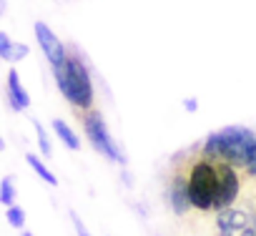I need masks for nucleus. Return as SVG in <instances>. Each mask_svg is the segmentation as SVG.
<instances>
[{"mask_svg": "<svg viewBox=\"0 0 256 236\" xmlns=\"http://www.w3.org/2000/svg\"><path fill=\"white\" fill-rule=\"evenodd\" d=\"M254 146H256V134L251 128H246V126H226V128L211 134L204 141L201 154L206 158H211V161H224V164H231L234 168L244 171Z\"/></svg>", "mask_w": 256, "mask_h": 236, "instance_id": "nucleus-1", "label": "nucleus"}, {"mask_svg": "<svg viewBox=\"0 0 256 236\" xmlns=\"http://www.w3.org/2000/svg\"><path fill=\"white\" fill-rule=\"evenodd\" d=\"M53 78L63 93V98L80 113L86 110H93V100H96V93H93V83H90V73L86 68V63L78 58V56H68L66 63H60L58 68H53ZM78 113V116H80Z\"/></svg>", "mask_w": 256, "mask_h": 236, "instance_id": "nucleus-2", "label": "nucleus"}, {"mask_svg": "<svg viewBox=\"0 0 256 236\" xmlns=\"http://www.w3.org/2000/svg\"><path fill=\"white\" fill-rule=\"evenodd\" d=\"M188 191H191V204L196 211H214L216 201V188H218V161L206 158L198 154L188 166Z\"/></svg>", "mask_w": 256, "mask_h": 236, "instance_id": "nucleus-3", "label": "nucleus"}, {"mask_svg": "<svg viewBox=\"0 0 256 236\" xmlns=\"http://www.w3.org/2000/svg\"><path fill=\"white\" fill-rule=\"evenodd\" d=\"M80 116H83V131H86V136H88L93 151L100 154V156H106L108 161L123 164V156H120L116 141H113L110 134H108V126H106V121H103V116H100L96 108H93V110H86V113H80Z\"/></svg>", "mask_w": 256, "mask_h": 236, "instance_id": "nucleus-4", "label": "nucleus"}, {"mask_svg": "<svg viewBox=\"0 0 256 236\" xmlns=\"http://www.w3.org/2000/svg\"><path fill=\"white\" fill-rule=\"evenodd\" d=\"M241 194V178H238V168H234L231 164L218 161V188H216V201H214V211H224L231 208L236 204Z\"/></svg>", "mask_w": 256, "mask_h": 236, "instance_id": "nucleus-5", "label": "nucleus"}, {"mask_svg": "<svg viewBox=\"0 0 256 236\" xmlns=\"http://www.w3.org/2000/svg\"><path fill=\"white\" fill-rule=\"evenodd\" d=\"M33 30H36V38H38V46H40V50H43V56H46V60L53 66V68H58L60 63H66L68 60V53H66V46L60 43V38L46 26V23H36L33 26Z\"/></svg>", "mask_w": 256, "mask_h": 236, "instance_id": "nucleus-6", "label": "nucleus"}, {"mask_svg": "<svg viewBox=\"0 0 256 236\" xmlns=\"http://www.w3.org/2000/svg\"><path fill=\"white\" fill-rule=\"evenodd\" d=\"M168 204H171L174 214H178V216H186V214L194 208L186 168H181V171H176V174L171 176V181H168Z\"/></svg>", "mask_w": 256, "mask_h": 236, "instance_id": "nucleus-7", "label": "nucleus"}, {"mask_svg": "<svg viewBox=\"0 0 256 236\" xmlns=\"http://www.w3.org/2000/svg\"><path fill=\"white\" fill-rule=\"evenodd\" d=\"M248 226H254V221H251V214H248L246 208L231 206V208H224V211L216 214V228H218V231L241 234V231L248 228Z\"/></svg>", "mask_w": 256, "mask_h": 236, "instance_id": "nucleus-8", "label": "nucleus"}, {"mask_svg": "<svg viewBox=\"0 0 256 236\" xmlns=\"http://www.w3.org/2000/svg\"><path fill=\"white\" fill-rule=\"evenodd\" d=\"M8 103L13 110H28L30 108V96L26 90V86L18 78V70H8Z\"/></svg>", "mask_w": 256, "mask_h": 236, "instance_id": "nucleus-9", "label": "nucleus"}, {"mask_svg": "<svg viewBox=\"0 0 256 236\" xmlns=\"http://www.w3.org/2000/svg\"><path fill=\"white\" fill-rule=\"evenodd\" d=\"M53 134L60 138V144H63L66 148H70V151H78V148H80V138H78V134H76L66 121H60V118H53Z\"/></svg>", "mask_w": 256, "mask_h": 236, "instance_id": "nucleus-10", "label": "nucleus"}, {"mask_svg": "<svg viewBox=\"0 0 256 236\" xmlns=\"http://www.w3.org/2000/svg\"><path fill=\"white\" fill-rule=\"evenodd\" d=\"M26 161H28V166H30V168H33V171H36V174H38V176H40V178H43L48 186H58L56 174H50V168H48V166H46V164H43V161H40L36 154H28V156H26Z\"/></svg>", "mask_w": 256, "mask_h": 236, "instance_id": "nucleus-11", "label": "nucleus"}, {"mask_svg": "<svg viewBox=\"0 0 256 236\" xmlns=\"http://www.w3.org/2000/svg\"><path fill=\"white\" fill-rule=\"evenodd\" d=\"M0 204H3L6 208L16 206V186H13L10 176H6L3 181H0Z\"/></svg>", "mask_w": 256, "mask_h": 236, "instance_id": "nucleus-12", "label": "nucleus"}, {"mask_svg": "<svg viewBox=\"0 0 256 236\" xmlns=\"http://www.w3.org/2000/svg\"><path fill=\"white\" fill-rule=\"evenodd\" d=\"M6 218H8V224H10L13 228L23 231V226H26V211H23L20 206H10V208H6Z\"/></svg>", "mask_w": 256, "mask_h": 236, "instance_id": "nucleus-13", "label": "nucleus"}, {"mask_svg": "<svg viewBox=\"0 0 256 236\" xmlns=\"http://www.w3.org/2000/svg\"><path fill=\"white\" fill-rule=\"evenodd\" d=\"M36 134H38V146H40V154L43 156H53V144H50V138H48V131L36 121Z\"/></svg>", "mask_w": 256, "mask_h": 236, "instance_id": "nucleus-14", "label": "nucleus"}, {"mask_svg": "<svg viewBox=\"0 0 256 236\" xmlns=\"http://www.w3.org/2000/svg\"><path fill=\"white\" fill-rule=\"evenodd\" d=\"M13 53H16V46L10 43L8 33H0V58H3V60H13Z\"/></svg>", "mask_w": 256, "mask_h": 236, "instance_id": "nucleus-15", "label": "nucleus"}, {"mask_svg": "<svg viewBox=\"0 0 256 236\" xmlns=\"http://www.w3.org/2000/svg\"><path fill=\"white\" fill-rule=\"evenodd\" d=\"M244 176L246 178H256V146H254V151H251V156H248V161L244 166Z\"/></svg>", "mask_w": 256, "mask_h": 236, "instance_id": "nucleus-16", "label": "nucleus"}, {"mask_svg": "<svg viewBox=\"0 0 256 236\" xmlns=\"http://www.w3.org/2000/svg\"><path fill=\"white\" fill-rule=\"evenodd\" d=\"M70 221H73V226H76V234H78V236H90V234H88V228L83 226V221L78 218V214H70Z\"/></svg>", "mask_w": 256, "mask_h": 236, "instance_id": "nucleus-17", "label": "nucleus"}, {"mask_svg": "<svg viewBox=\"0 0 256 236\" xmlns=\"http://www.w3.org/2000/svg\"><path fill=\"white\" fill-rule=\"evenodd\" d=\"M28 56V46H16V53H13V60H18V58H26Z\"/></svg>", "mask_w": 256, "mask_h": 236, "instance_id": "nucleus-18", "label": "nucleus"}, {"mask_svg": "<svg viewBox=\"0 0 256 236\" xmlns=\"http://www.w3.org/2000/svg\"><path fill=\"white\" fill-rule=\"evenodd\" d=\"M184 108H186V110H196V108H198V103H196L194 98H186V100H184Z\"/></svg>", "mask_w": 256, "mask_h": 236, "instance_id": "nucleus-19", "label": "nucleus"}, {"mask_svg": "<svg viewBox=\"0 0 256 236\" xmlns=\"http://www.w3.org/2000/svg\"><path fill=\"white\" fill-rule=\"evenodd\" d=\"M238 236H256V226H248V228H244Z\"/></svg>", "mask_w": 256, "mask_h": 236, "instance_id": "nucleus-20", "label": "nucleus"}, {"mask_svg": "<svg viewBox=\"0 0 256 236\" xmlns=\"http://www.w3.org/2000/svg\"><path fill=\"white\" fill-rule=\"evenodd\" d=\"M20 236H33V234L30 231H20Z\"/></svg>", "mask_w": 256, "mask_h": 236, "instance_id": "nucleus-21", "label": "nucleus"}, {"mask_svg": "<svg viewBox=\"0 0 256 236\" xmlns=\"http://www.w3.org/2000/svg\"><path fill=\"white\" fill-rule=\"evenodd\" d=\"M254 226H256V218H254Z\"/></svg>", "mask_w": 256, "mask_h": 236, "instance_id": "nucleus-22", "label": "nucleus"}]
</instances>
